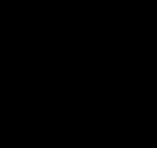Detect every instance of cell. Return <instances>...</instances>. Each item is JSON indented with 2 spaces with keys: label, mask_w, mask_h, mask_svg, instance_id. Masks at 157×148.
<instances>
[]
</instances>
